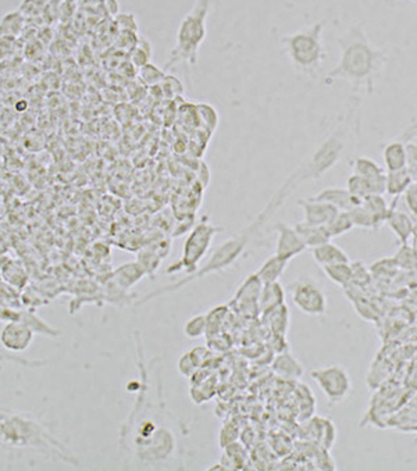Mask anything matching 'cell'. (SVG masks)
Instances as JSON below:
<instances>
[{"label": "cell", "mask_w": 417, "mask_h": 471, "mask_svg": "<svg viewBox=\"0 0 417 471\" xmlns=\"http://www.w3.org/2000/svg\"><path fill=\"white\" fill-rule=\"evenodd\" d=\"M139 384L138 396L123 422L118 449L124 466L135 470H184L187 431L167 408L160 358L147 362L135 331Z\"/></svg>", "instance_id": "obj_1"}, {"label": "cell", "mask_w": 417, "mask_h": 471, "mask_svg": "<svg viewBox=\"0 0 417 471\" xmlns=\"http://www.w3.org/2000/svg\"><path fill=\"white\" fill-rule=\"evenodd\" d=\"M340 46V60L337 65L328 71L325 84L344 81L355 89L365 88L371 95L375 82L388 61L385 49L371 44L366 34L363 24L352 25L345 34L337 38Z\"/></svg>", "instance_id": "obj_2"}, {"label": "cell", "mask_w": 417, "mask_h": 471, "mask_svg": "<svg viewBox=\"0 0 417 471\" xmlns=\"http://www.w3.org/2000/svg\"><path fill=\"white\" fill-rule=\"evenodd\" d=\"M297 178L292 174L281 187L280 189L273 195V198L270 199V202L266 205V208L261 210V213L258 214V217L242 231H239L238 234H235L234 237L228 238L225 242H223L221 245H218L214 252L210 255L208 262L205 263L204 265H201L194 274H189L187 278L168 284V285H163L160 288H157L156 291L151 292L149 295L144 296L141 299V302H137V305H144L149 301H152L154 298L161 296L164 294H170L174 292L177 289H181L182 287H185L187 284L204 278L208 274L213 272H218L221 270H225L228 267H231L234 263L237 262L245 252V249L248 248L249 242L254 239V237L256 234H259L261 227L273 217V214H275V211L280 209V206L284 205L285 199L288 198L290 192L298 185L297 184Z\"/></svg>", "instance_id": "obj_3"}, {"label": "cell", "mask_w": 417, "mask_h": 471, "mask_svg": "<svg viewBox=\"0 0 417 471\" xmlns=\"http://www.w3.org/2000/svg\"><path fill=\"white\" fill-rule=\"evenodd\" d=\"M1 445L10 449L32 451L67 466L80 465L71 448L30 412L1 410Z\"/></svg>", "instance_id": "obj_4"}, {"label": "cell", "mask_w": 417, "mask_h": 471, "mask_svg": "<svg viewBox=\"0 0 417 471\" xmlns=\"http://www.w3.org/2000/svg\"><path fill=\"white\" fill-rule=\"evenodd\" d=\"M213 0H197L194 7L181 20L177 34L175 44L170 52L166 70L187 63L195 65L201 46L204 45L208 35V18Z\"/></svg>", "instance_id": "obj_5"}, {"label": "cell", "mask_w": 417, "mask_h": 471, "mask_svg": "<svg viewBox=\"0 0 417 471\" xmlns=\"http://www.w3.org/2000/svg\"><path fill=\"white\" fill-rule=\"evenodd\" d=\"M325 24L327 21L320 20L305 30L280 38L292 67L304 75L316 77L327 58L323 44Z\"/></svg>", "instance_id": "obj_6"}, {"label": "cell", "mask_w": 417, "mask_h": 471, "mask_svg": "<svg viewBox=\"0 0 417 471\" xmlns=\"http://www.w3.org/2000/svg\"><path fill=\"white\" fill-rule=\"evenodd\" d=\"M345 151V132L342 128L330 134L313 152L312 157L306 160L297 171L299 182L317 180L328 172L344 155Z\"/></svg>", "instance_id": "obj_7"}, {"label": "cell", "mask_w": 417, "mask_h": 471, "mask_svg": "<svg viewBox=\"0 0 417 471\" xmlns=\"http://www.w3.org/2000/svg\"><path fill=\"white\" fill-rule=\"evenodd\" d=\"M220 231V227L213 225L211 222H208V217H204L188 235L184 244L181 259L167 270V274H175L180 271L194 274L201 267L199 264L206 256L214 237Z\"/></svg>", "instance_id": "obj_8"}, {"label": "cell", "mask_w": 417, "mask_h": 471, "mask_svg": "<svg viewBox=\"0 0 417 471\" xmlns=\"http://www.w3.org/2000/svg\"><path fill=\"white\" fill-rule=\"evenodd\" d=\"M312 378L321 392L332 403H340L348 398L352 391V379L349 372L342 366L330 365L313 370Z\"/></svg>", "instance_id": "obj_9"}, {"label": "cell", "mask_w": 417, "mask_h": 471, "mask_svg": "<svg viewBox=\"0 0 417 471\" xmlns=\"http://www.w3.org/2000/svg\"><path fill=\"white\" fill-rule=\"evenodd\" d=\"M294 305L306 315L318 317L327 312V296L323 289L309 278H299L290 285Z\"/></svg>", "instance_id": "obj_10"}, {"label": "cell", "mask_w": 417, "mask_h": 471, "mask_svg": "<svg viewBox=\"0 0 417 471\" xmlns=\"http://www.w3.org/2000/svg\"><path fill=\"white\" fill-rule=\"evenodd\" d=\"M274 231L277 234L275 255L292 260L308 249L295 225L291 227L284 221H277L274 224Z\"/></svg>", "instance_id": "obj_11"}, {"label": "cell", "mask_w": 417, "mask_h": 471, "mask_svg": "<svg viewBox=\"0 0 417 471\" xmlns=\"http://www.w3.org/2000/svg\"><path fill=\"white\" fill-rule=\"evenodd\" d=\"M417 135V124L409 127L405 134L391 142H388L382 149V160L387 171H398L408 167L409 153H408V142L412 137Z\"/></svg>", "instance_id": "obj_12"}, {"label": "cell", "mask_w": 417, "mask_h": 471, "mask_svg": "<svg viewBox=\"0 0 417 471\" xmlns=\"http://www.w3.org/2000/svg\"><path fill=\"white\" fill-rule=\"evenodd\" d=\"M263 282L261 278L256 275V272L247 277V280L242 282V285L238 288L234 296V303H237V308L239 312L247 315H256L261 314L259 308V299H261Z\"/></svg>", "instance_id": "obj_13"}, {"label": "cell", "mask_w": 417, "mask_h": 471, "mask_svg": "<svg viewBox=\"0 0 417 471\" xmlns=\"http://www.w3.org/2000/svg\"><path fill=\"white\" fill-rule=\"evenodd\" d=\"M35 332L34 329L23 321L13 320L7 321L1 329V345L11 352H24L27 351L32 341Z\"/></svg>", "instance_id": "obj_14"}, {"label": "cell", "mask_w": 417, "mask_h": 471, "mask_svg": "<svg viewBox=\"0 0 417 471\" xmlns=\"http://www.w3.org/2000/svg\"><path fill=\"white\" fill-rule=\"evenodd\" d=\"M352 172L367 180L371 194H387V171L373 158L366 156L355 157L351 163Z\"/></svg>", "instance_id": "obj_15"}, {"label": "cell", "mask_w": 417, "mask_h": 471, "mask_svg": "<svg viewBox=\"0 0 417 471\" xmlns=\"http://www.w3.org/2000/svg\"><path fill=\"white\" fill-rule=\"evenodd\" d=\"M297 203L304 211V221L313 225H327L340 213V210L332 205L313 196L298 199Z\"/></svg>", "instance_id": "obj_16"}, {"label": "cell", "mask_w": 417, "mask_h": 471, "mask_svg": "<svg viewBox=\"0 0 417 471\" xmlns=\"http://www.w3.org/2000/svg\"><path fill=\"white\" fill-rule=\"evenodd\" d=\"M399 198H395L394 205L391 206L390 215L387 218V225L395 234L401 244H408L415 232V220L405 211L397 209V202Z\"/></svg>", "instance_id": "obj_17"}, {"label": "cell", "mask_w": 417, "mask_h": 471, "mask_svg": "<svg viewBox=\"0 0 417 471\" xmlns=\"http://www.w3.org/2000/svg\"><path fill=\"white\" fill-rule=\"evenodd\" d=\"M313 198H316L318 201H323V202H327V203L332 205L334 208H337L340 211H349V210L354 209L355 206H358L359 203H362L355 196H352L351 192L347 188H335V187L324 188L323 191H320Z\"/></svg>", "instance_id": "obj_18"}, {"label": "cell", "mask_w": 417, "mask_h": 471, "mask_svg": "<svg viewBox=\"0 0 417 471\" xmlns=\"http://www.w3.org/2000/svg\"><path fill=\"white\" fill-rule=\"evenodd\" d=\"M147 270L138 262L125 263L114 270L113 282L121 289L128 291L137 282H139L145 275Z\"/></svg>", "instance_id": "obj_19"}, {"label": "cell", "mask_w": 417, "mask_h": 471, "mask_svg": "<svg viewBox=\"0 0 417 471\" xmlns=\"http://www.w3.org/2000/svg\"><path fill=\"white\" fill-rule=\"evenodd\" d=\"M311 252H312L313 260L321 267L337 264V263L349 262L348 253L331 241L312 248Z\"/></svg>", "instance_id": "obj_20"}, {"label": "cell", "mask_w": 417, "mask_h": 471, "mask_svg": "<svg viewBox=\"0 0 417 471\" xmlns=\"http://www.w3.org/2000/svg\"><path fill=\"white\" fill-rule=\"evenodd\" d=\"M295 228L299 232L304 242L306 244V246L311 249L332 239L325 225H313L306 221H299L295 224Z\"/></svg>", "instance_id": "obj_21"}, {"label": "cell", "mask_w": 417, "mask_h": 471, "mask_svg": "<svg viewBox=\"0 0 417 471\" xmlns=\"http://www.w3.org/2000/svg\"><path fill=\"white\" fill-rule=\"evenodd\" d=\"M8 312L11 313V317H8L7 321H13V320L23 321L27 325H30L34 329L35 334L45 335V337H53V338H56V337H58L61 334L60 329L53 328L52 325H49L38 314L32 313V312H13V310H8Z\"/></svg>", "instance_id": "obj_22"}, {"label": "cell", "mask_w": 417, "mask_h": 471, "mask_svg": "<svg viewBox=\"0 0 417 471\" xmlns=\"http://www.w3.org/2000/svg\"><path fill=\"white\" fill-rule=\"evenodd\" d=\"M291 260H288L285 258H281V256L274 253L266 262H263V264L256 271V275L261 278L263 284L277 282L282 277V274L285 272Z\"/></svg>", "instance_id": "obj_23"}, {"label": "cell", "mask_w": 417, "mask_h": 471, "mask_svg": "<svg viewBox=\"0 0 417 471\" xmlns=\"http://www.w3.org/2000/svg\"><path fill=\"white\" fill-rule=\"evenodd\" d=\"M413 185V177L411 170L406 167L398 171H387V194L399 198Z\"/></svg>", "instance_id": "obj_24"}, {"label": "cell", "mask_w": 417, "mask_h": 471, "mask_svg": "<svg viewBox=\"0 0 417 471\" xmlns=\"http://www.w3.org/2000/svg\"><path fill=\"white\" fill-rule=\"evenodd\" d=\"M284 301H285V292L278 281L264 284L261 289V299H259L261 313H268L270 310L284 305L285 303Z\"/></svg>", "instance_id": "obj_25"}, {"label": "cell", "mask_w": 417, "mask_h": 471, "mask_svg": "<svg viewBox=\"0 0 417 471\" xmlns=\"http://www.w3.org/2000/svg\"><path fill=\"white\" fill-rule=\"evenodd\" d=\"M273 370L280 377L290 378V379H298L304 375V366L299 363V360L294 355L288 352H282L275 359V362L273 363Z\"/></svg>", "instance_id": "obj_26"}, {"label": "cell", "mask_w": 417, "mask_h": 471, "mask_svg": "<svg viewBox=\"0 0 417 471\" xmlns=\"http://www.w3.org/2000/svg\"><path fill=\"white\" fill-rule=\"evenodd\" d=\"M263 317L266 318V322L274 335H282V337L287 335L291 317L285 303L270 310L268 313L263 314Z\"/></svg>", "instance_id": "obj_27"}, {"label": "cell", "mask_w": 417, "mask_h": 471, "mask_svg": "<svg viewBox=\"0 0 417 471\" xmlns=\"http://www.w3.org/2000/svg\"><path fill=\"white\" fill-rule=\"evenodd\" d=\"M325 277L335 285L347 288L352 284V263H337L321 267Z\"/></svg>", "instance_id": "obj_28"}, {"label": "cell", "mask_w": 417, "mask_h": 471, "mask_svg": "<svg viewBox=\"0 0 417 471\" xmlns=\"http://www.w3.org/2000/svg\"><path fill=\"white\" fill-rule=\"evenodd\" d=\"M210 356V352L205 348H195L194 351L185 353L178 360V371L185 377H192L197 370L202 366V363Z\"/></svg>", "instance_id": "obj_29"}, {"label": "cell", "mask_w": 417, "mask_h": 471, "mask_svg": "<svg viewBox=\"0 0 417 471\" xmlns=\"http://www.w3.org/2000/svg\"><path fill=\"white\" fill-rule=\"evenodd\" d=\"M362 203L365 205L366 209L368 210L378 220V222L381 225H384L387 222V218H388L390 211H391V206L387 203V201L384 199L382 195L371 194L362 201Z\"/></svg>", "instance_id": "obj_30"}, {"label": "cell", "mask_w": 417, "mask_h": 471, "mask_svg": "<svg viewBox=\"0 0 417 471\" xmlns=\"http://www.w3.org/2000/svg\"><path fill=\"white\" fill-rule=\"evenodd\" d=\"M349 214L352 217L354 225L362 230H368V231H377L380 227H382L378 220L366 209L363 203H359L354 209L349 210Z\"/></svg>", "instance_id": "obj_31"}, {"label": "cell", "mask_w": 417, "mask_h": 471, "mask_svg": "<svg viewBox=\"0 0 417 471\" xmlns=\"http://www.w3.org/2000/svg\"><path fill=\"white\" fill-rule=\"evenodd\" d=\"M325 227L332 239L342 237L355 228L349 211H340Z\"/></svg>", "instance_id": "obj_32"}, {"label": "cell", "mask_w": 417, "mask_h": 471, "mask_svg": "<svg viewBox=\"0 0 417 471\" xmlns=\"http://www.w3.org/2000/svg\"><path fill=\"white\" fill-rule=\"evenodd\" d=\"M152 54H154V49H152L151 42L147 38L139 37L135 48L131 51V61L134 63L135 67L141 68L151 63Z\"/></svg>", "instance_id": "obj_33"}, {"label": "cell", "mask_w": 417, "mask_h": 471, "mask_svg": "<svg viewBox=\"0 0 417 471\" xmlns=\"http://www.w3.org/2000/svg\"><path fill=\"white\" fill-rule=\"evenodd\" d=\"M184 335L191 339H198L208 331V314H197L192 318H189L184 328Z\"/></svg>", "instance_id": "obj_34"}, {"label": "cell", "mask_w": 417, "mask_h": 471, "mask_svg": "<svg viewBox=\"0 0 417 471\" xmlns=\"http://www.w3.org/2000/svg\"><path fill=\"white\" fill-rule=\"evenodd\" d=\"M347 189L351 192L352 196H355L358 201H363L368 195H371L370 185L363 177L352 172L347 180Z\"/></svg>", "instance_id": "obj_35"}, {"label": "cell", "mask_w": 417, "mask_h": 471, "mask_svg": "<svg viewBox=\"0 0 417 471\" xmlns=\"http://www.w3.org/2000/svg\"><path fill=\"white\" fill-rule=\"evenodd\" d=\"M139 78L145 85L156 87V85H161V82L164 81L166 73L156 67L155 64L149 63L139 68Z\"/></svg>", "instance_id": "obj_36"}, {"label": "cell", "mask_w": 417, "mask_h": 471, "mask_svg": "<svg viewBox=\"0 0 417 471\" xmlns=\"http://www.w3.org/2000/svg\"><path fill=\"white\" fill-rule=\"evenodd\" d=\"M24 14L18 10V11H13V13H7L3 18H1V37L7 35V34H18L23 28V23H24Z\"/></svg>", "instance_id": "obj_37"}, {"label": "cell", "mask_w": 417, "mask_h": 471, "mask_svg": "<svg viewBox=\"0 0 417 471\" xmlns=\"http://www.w3.org/2000/svg\"><path fill=\"white\" fill-rule=\"evenodd\" d=\"M394 259L399 268H415L417 264L416 249L408 244H401V248L395 253Z\"/></svg>", "instance_id": "obj_38"}, {"label": "cell", "mask_w": 417, "mask_h": 471, "mask_svg": "<svg viewBox=\"0 0 417 471\" xmlns=\"http://www.w3.org/2000/svg\"><path fill=\"white\" fill-rule=\"evenodd\" d=\"M371 270L363 262L352 263V287L365 288L371 281Z\"/></svg>", "instance_id": "obj_39"}, {"label": "cell", "mask_w": 417, "mask_h": 471, "mask_svg": "<svg viewBox=\"0 0 417 471\" xmlns=\"http://www.w3.org/2000/svg\"><path fill=\"white\" fill-rule=\"evenodd\" d=\"M398 264L395 262L394 258H384V259H380L374 264H371L370 270H371V274L373 275H377V277H392L395 274V271L398 270Z\"/></svg>", "instance_id": "obj_40"}, {"label": "cell", "mask_w": 417, "mask_h": 471, "mask_svg": "<svg viewBox=\"0 0 417 471\" xmlns=\"http://www.w3.org/2000/svg\"><path fill=\"white\" fill-rule=\"evenodd\" d=\"M349 299L352 301L355 309L358 314H361V317H363L366 320H375L377 318V310L374 309V306L367 301V299H363L362 296L359 298V295L356 296H352L349 295Z\"/></svg>", "instance_id": "obj_41"}, {"label": "cell", "mask_w": 417, "mask_h": 471, "mask_svg": "<svg viewBox=\"0 0 417 471\" xmlns=\"http://www.w3.org/2000/svg\"><path fill=\"white\" fill-rule=\"evenodd\" d=\"M49 4V0H23L20 4V11L24 15H37L45 10Z\"/></svg>", "instance_id": "obj_42"}, {"label": "cell", "mask_w": 417, "mask_h": 471, "mask_svg": "<svg viewBox=\"0 0 417 471\" xmlns=\"http://www.w3.org/2000/svg\"><path fill=\"white\" fill-rule=\"evenodd\" d=\"M116 21H117L121 31H130V32H137L138 31V23H137V18L132 13L117 14Z\"/></svg>", "instance_id": "obj_43"}, {"label": "cell", "mask_w": 417, "mask_h": 471, "mask_svg": "<svg viewBox=\"0 0 417 471\" xmlns=\"http://www.w3.org/2000/svg\"><path fill=\"white\" fill-rule=\"evenodd\" d=\"M138 263L147 270L148 274H151L152 271L156 270L157 265L160 264V258L157 256L156 253H152V252H142V253H139Z\"/></svg>", "instance_id": "obj_44"}, {"label": "cell", "mask_w": 417, "mask_h": 471, "mask_svg": "<svg viewBox=\"0 0 417 471\" xmlns=\"http://www.w3.org/2000/svg\"><path fill=\"white\" fill-rule=\"evenodd\" d=\"M161 87H167V89H164L167 96H173V95H180L182 94V85L180 84V81L174 77H168L166 75L164 81L161 82Z\"/></svg>", "instance_id": "obj_45"}, {"label": "cell", "mask_w": 417, "mask_h": 471, "mask_svg": "<svg viewBox=\"0 0 417 471\" xmlns=\"http://www.w3.org/2000/svg\"><path fill=\"white\" fill-rule=\"evenodd\" d=\"M405 201H406V205L408 208L411 209V211L415 214L417 217V187L412 185L406 194H405Z\"/></svg>", "instance_id": "obj_46"}, {"label": "cell", "mask_w": 417, "mask_h": 471, "mask_svg": "<svg viewBox=\"0 0 417 471\" xmlns=\"http://www.w3.org/2000/svg\"><path fill=\"white\" fill-rule=\"evenodd\" d=\"M106 6H107V8L110 10V13L113 15L118 14V3H117V0H106Z\"/></svg>", "instance_id": "obj_47"}, {"label": "cell", "mask_w": 417, "mask_h": 471, "mask_svg": "<svg viewBox=\"0 0 417 471\" xmlns=\"http://www.w3.org/2000/svg\"><path fill=\"white\" fill-rule=\"evenodd\" d=\"M413 237H415V238L417 239V222L416 225H415V232H413Z\"/></svg>", "instance_id": "obj_48"}, {"label": "cell", "mask_w": 417, "mask_h": 471, "mask_svg": "<svg viewBox=\"0 0 417 471\" xmlns=\"http://www.w3.org/2000/svg\"><path fill=\"white\" fill-rule=\"evenodd\" d=\"M406 1H412V3H415V4H416V8H417V0H406Z\"/></svg>", "instance_id": "obj_49"}, {"label": "cell", "mask_w": 417, "mask_h": 471, "mask_svg": "<svg viewBox=\"0 0 417 471\" xmlns=\"http://www.w3.org/2000/svg\"><path fill=\"white\" fill-rule=\"evenodd\" d=\"M66 1H74V0H66Z\"/></svg>", "instance_id": "obj_50"}]
</instances>
